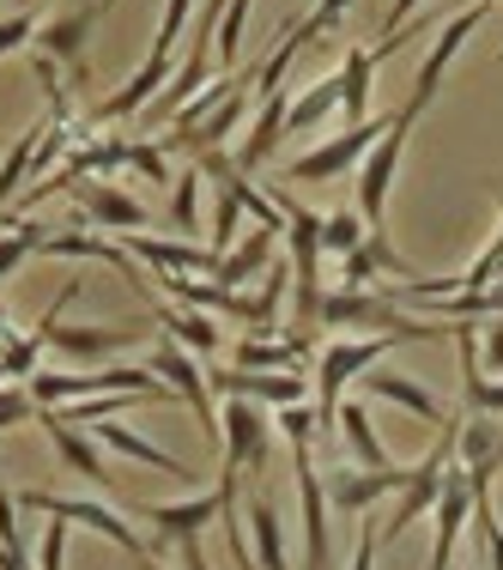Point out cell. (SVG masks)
<instances>
[{
  "mask_svg": "<svg viewBox=\"0 0 503 570\" xmlns=\"http://www.w3.org/2000/svg\"><path fill=\"white\" fill-rule=\"evenodd\" d=\"M43 134H49V116H43V121H31V128H24L19 140L7 146V158H0V207H7L12 195H19V183H31L37 153H43Z\"/></svg>",
  "mask_w": 503,
  "mask_h": 570,
  "instance_id": "obj_28",
  "label": "cell"
},
{
  "mask_svg": "<svg viewBox=\"0 0 503 570\" xmlns=\"http://www.w3.org/2000/svg\"><path fill=\"white\" fill-rule=\"evenodd\" d=\"M176 73V56H165V49H152L140 67H134V79L116 91V98H103L98 110H91V128H110V121H134V116H146V104L165 91V79Z\"/></svg>",
  "mask_w": 503,
  "mask_h": 570,
  "instance_id": "obj_14",
  "label": "cell"
},
{
  "mask_svg": "<svg viewBox=\"0 0 503 570\" xmlns=\"http://www.w3.org/2000/svg\"><path fill=\"white\" fill-rule=\"evenodd\" d=\"M170 225H176V230H200V165L176 176V195H170Z\"/></svg>",
  "mask_w": 503,
  "mask_h": 570,
  "instance_id": "obj_37",
  "label": "cell"
},
{
  "mask_svg": "<svg viewBox=\"0 0 503 570\" xmlns=\"http://www.w3.org/2000/svg\"><path fill=\"white\" fill-rule=\"evenodd\" d=\"M243 522H249V540H255V552H262V570H292V552H285V522H279V510L267 504L262 492H249L243 498Z\"/></svg>",
  "mask_w": 503,
  "mask_h": 570,
  "instance_id": "obj_26",
  "label": "cell"
},
{
  "mask_svg": "<svg viewBox=\"0 0 503 570\" xmlns=\"http://www.w3.org/2000/svg\"><path fill=\"white\" fill-rule=\"evenodd\" d=\"M376 49H346V61H339V110L346 121L358 128V121H371V98H376Z\"/></svg>",
  "mask_w": 503,
  "mask_h": 570,
  "instance_id": "obj_25",
  "label": "cell"
},
{
  "mask_svg": "<svg viewBox=\"0 0 503 570\" xmlns=\"http://www.w3.org/2000/svg\"><path fill=\"white\" fill-rule=\"evenodd\" d=\"M200 12V0H165V19H158V37H152V49H165V56H176V43H183V31H188V19Z\"/></svg>",
  "mask_w": 503,
  "mask_h": 570,
  "instance_id": "obj_39",
  "label": "cell"
},
{
  "mask_svg": "<svg viewBox=\"0 0 503 570\" xmlns=\"http://www.w3.org/2000/svg\"><path fill=\"white\" fill-rule=\"evenodd\" d=\"M448 461H455V425L443 431V443H437V450H425V455L413 461V468L401 473V492L388 498V510H383V515H376V540H383V547H394V540H401L406 528H413V522H425V515L437 510Z\"/></svg>",
  "mask_w": 503,
  "mask_h": 570,
  "instance_id": "obj_1",
  "label": "cell"
},
{
  "mask_svg": "<svg viewBox=\"0 0 503 570\" xmlns=\"http://www.w3.org/2000/svg\"><path fill=\"white\" fill-rule=\"evenodd\" d=\"M413 121H418V110H413V104H401V110L388 116V134L364 153V165H358V213H364V225H371V230H383V219H388V195H394V176H401Z\"/></svg>",
  "mask_w": 503,
  "mask_h": 570,
  "instance_id": "obj_4",
  "label": "cell"
},
{
  "mask_svg": "<svg viewBox=\"0 0 503 570\" xmlns=\"http://www.w3.org/2000/svg\"><path fill=\"white\" fill-rule=\"evenodd\" d=\"M339 110V73L334 79H322V86H309L304 98H292V116H285V134H309V128H322Z\"/></svg>",
  "mask_w": 503,
  "mask_h": 570,
  "instance_id": "obj_32",
  "label": "cell"
},
{
  "mask_svg": "<svg viewBox=\"0 0 503 570\" xmlns=\"http://www.w3.org/2000/svg\"><path fill=\"white\" fill-rule=\"evenodd\" d=\"M24 7H31V0H24Z\"/></svg>",
  "mask_w": 503,
  "mask_h": 570,
  "instance_id": "obj_52",
  "label": "cell"
},
{
  "mask_svg": "<svg viewBox=\"0 0 503 570\" xmlns=\"http://www.w3.org/2000/svg\"><path fill=\"white\" fill-rule=\"evenodd\" d=\"M37 413H43V406L31 401V389H24V383H0V431L37 425Z\"/></svg>",
  "mask_w": 503,
  "mask_h": 570,
  "instance_id": "obj_41",
  "label": "cell"
},
{
  "mask_svg": "<svg viewBox=\"0 0 503 570\" xmlns=\"http://www.w3.org/2000/svg\"><path fill=\"white\" fill-rule=\"evenodd\" d=\"M0 341H7V297H0Z\"/></svg>",
  "mask_w": 503,
  "mask_h": 570,
  "instance_id": "obj_48",
  "label": "cell"
},
{
  "mask_svg": "<svg viewBox=\"0 0 503 570\" xmlns=\"http://www.w3.org/2000/svg\"><path fill=\"white\" fill-rule=\"evenodd\" d=\"M358 389L364 395H376V401H394V406H406V413L413 419H425V425H443L448 419V406L431 395L425 383H418V376H401V371H383V364H376L371 376H358Z\"/></svg>",
  "mask_w": 503,
  "mask_h": 570,
  "instance_id": "obj_21",
  "label": "cell"
},
{
  "mask_svg": "<svg viewBox=\"0 0 503 570\" xmlns=\"http://www.w3.org/2000/svg\"><path fill=\"white\" fill-rule=\"evenodd\" d=\"M91 7H98V12H110V7H116V0H91Z\"/></svg>",
  "mask_w": 503,
  "mask_h": 570,
  "instance_id": "obj_49",
  "label": "cell"
},
{
  "mask_svg": "<svg viewBox=\"0 0 503 570\" xmlns=\"http://www.w3.org/2000/svg\"><path fill=\"white\" fill-rule=\"evenodd\" d=\"M207 389H219V395L230 401H262V406H297L309 401V383L297 371H213Z\"/></svg>",
  "mask_w": 503,
  "mask_h": 570,
  "instance_id": "obj_16",
  "label": "cell"
},
{
  "mask_svg": "<svg viewBox=\"0 0 503 570\" xmlns=\"http://www.w3.org/2000/svg\"><path fill=\"white\" fill-rule=\"evenodd\" d=\"M0 570H31V559H24V547H0Z\"/></svg>",
  "mask_w": 503,
  "mask_h": 570,
  "instance_id": "obj_47",
  "label": "cell"
},
{
  "mask_svg": "<svg viewBox=\"0 0 503 570\" xmlns=\"http://www.w3.org/2000/svg\"><path fill=\"white\" fill-rule=\"evenodd\" d=\"M134 262H146L158 279L165 274H219V255L213 243H188V237H152V230H134V237H116Z\"/></svg>",
  "mask_w": 503,
  "mask_h": 570,
  "instance_id": "obj_12",
  "label": "cell"
},
{
  "mask_svg": "<svg viewBox=\"0 0 503 570\" xmlns=\"http://www.w3.org/2000/svg\"><path fill=\"white\" fill-rule=\"evenodd\" d=\"M230 176H237V170H230ZM230 176L213 183V188H219V195H213V255H219V262L237 249V237H243V230H237L243 225V200H237V188H230Z\"/></svg>",
  "mask_w": 503,
  "mask_h": 570,
  "instance_id": "obj_34",
  "label": "cell"
},
{
  "mask_svg": "<svg viewBox=\"0 0 503 570\" xmlns=\"http://www.w3.org/2000/svg\"><path fill=\"white\" fill-rule=\"evenodd\" d=\"M497 67H503V49H497Z\"/></svg>",
  "mask_w": 503,
  "mask_h": 570,
  "instance_id": "obj_50",
  "label": "cell"
},
{
  "mask_svg": "<svg viewBox=\"0 0 503 570\" xmlns=\"http://www.w3.org/2000/svg\"><path fill=\"white\" fill-rule=\"evenodd\" d=\"M285 116H292V91H274V98H262V110L249 116V128H243V146H237V170H262L274 165L279 140H285Z\"/></svg>",
  "mask_w": 503,
  "mask_h": 570,
  "instance_id": "obj_18",
  "label": "cell"
},
{
  "mask_svg": "<svg viewBox=\"0 0 503 570\" xmlns=\"http://www.w3.org/2000/svg\"><path fill=\"white\" fill-rule=\"evenodd\" d=\"M98 19H103V12L91 7V0H79L73 12H61V19L37 24V49H43V56H56L67 73H86V31H91Z\"/></svg>",
  "mask_w": 503,
  "mask_h": 570,
  "instance_id": "obj_20",
  "label": "cell"
},
{
  "mask_svg": "<svg viewBox=\"0 0 503 570\" xmlns=\"http://www.w3.org/2000/svg\"><path fill=\"white\" fill-rule=\"evenodd\" d=\"M249 7H255V0H230V7L219 12V31H213V37H219V67L237 61V49H243V24H249Z\"/></svg>",
  "mask_w": 503,
  "mask_h": 570,
  "instance_id": "obj_38",
  "label": "cell"
},
{
  "mask_svg": "<svg viewBox=\"0 0 503 570\" xmlns=\"http://www.w3.org/2000/svg\"><path fill=\"white\" fill-rule=\"evenodd\" d=\"M134 406H158L152 395H91V401H67V406H49L61 425H103V419H121Z\"/></svg>",
  "mask_w": 503,
  "mask_h": 570,
  "instance_id": "obj_31",
  "label": "cell"
},
{
  "mask_svg": "<svg viewBox=\"0 0 503 570\" xmlns=\"http://www.w3.org/2000/svg\"><path fill=\"white\" fill-rule=\"evenodd\" d=\"M376 255H371V237H364V249H352V255H339V292H371L376 285Z\"/></svg>",
  "mask_w": 503,
  "mask_h": 570,
  "instance_id": "obj_40",
  "label": "cell"
},
{
  "mask_svg": "<svg viewBox=\"0 0 503 570\" xmlns=\"http://www.w3.org/2000/svg\"><path fill=\"white\" fill-rule=\"evenodd\" d=\"M91 431H98V443H103L110 455H128V461H140V468H158V473H170V480H195L183 455H170L165 443L140 438V431H134V425H121V419H103V425H91Z\"/></svg>",
  "mask_w": 503,
  "mask_h": 570,
  "instance_id": "obj_22",
  "label": "cell"
},
{
  "mask_svg": "<svg viewBox=\"0 0 503 570\" xmlns=\"http://www.w3.org/2000/svg\"><path fill=\"white\" fill-rule=\"evenodd\" d=\"M49 346L61 352L67 364H91V358H110V352L121 346H140V328H128V322H79V328H61L56 322V334H49Z\"/></svg>",
  "mask_w": 503,
  "mask_h": 570,
  "instance_id": "obj_19",
  "label": "cell"
},
{
  "mask_svg": "<svg viewBox=\"0 0 503 570\" xmlns=\"http://www.w3.org/2000/svg\"><path fill=\"white\" fill-rule=\"evenodd\" d=\"M292 473L297 504H304V570H328V485H322V468L309 461V443H292Z\"/></svg>",
  "mask_w": 503,
  "mask_h": 570,
  "instance_id": "obj_9",
  "label": "cell"
},
{
  "mask_svg": "<svg viewBox=\"0 0 503 570\" xmlns=\"http://www.w3.org/2000/svg\"><path fill=\"white\" fill-rule=\"evenodd\" d=\"M297 49H304V37H297V19H285L279 24V43L267 49L262 61H255V104L262 98H274V91H285V73H292V61H297Z\"/></svg>",
  "mask_w": 503,
  "mask_h": 570,
  "instance_id": "obj_29",
  "label": "cell"
},
{
  "mask_svg": "<svg viewBox=\"0 0 503 570\" xmlns=\"http://www.w3.org/2000/svg\"><path fill=\"white\" fill-rule=\"evenodd\" d=\"M364 237H371V225H364V213H358V207L322 213V249L352 255V249H364Z\"/></svg>",
  "mask_w": 503,
  "mask_h": 570,
  "instance_id": "obj_35",
  "label": "cell"
},
{
  "mask_svg": "<svg viewBox=\"0 0 503 570\" xmlns=\"http://www.w3.org/2000/svg\"><path fill=\"white\" fill-rule=\"evenodd\" d=\"M67 534H73V522H61V515H49V528H43V547H37V564H31V570H67Z\"/></svg>",
  "mask_w": 503,
  "mask_h": 570,
  "instance_id": "obj_43",
  "label": "cell"
},
{
  "mask_svg": "<svg viewBox=\"0 0 503 570\" xmlns=\"http://www.w3.org/2000/svg\"><path fill=\"white\" fill-rule=\"evenodd\" d=\"M230 358H237V371H297V358H304V346L292 341H262V334H249V341L230 346Z\"/></svg>",
  "mask_w": 503,
  "mask_h": 570,
  "instance_id": "obj_33",
  "label": "cell"
},
{
  "mask_svg": "<svg viewBox=\"0 0 503 570\" xmlns=\"http://www.w3.org/2000/svg\"><path fill=\"white\" fill-rule=\"evenodd\" d=\"M485 12H492L485 0H467V7L455 12V19H443V24H437V37H431V56H425V67H418V79H413V98H406L418 116H425L431 104H437V91H443V73L455 67V56H461V49H467V37L485 24Z\"/></svg>",
  "mask_w": 503,
  "mask_h": 570,
  "instance_id": "obj_6",
  "label": "cell"
},
{
  "mask_svg": "<svg viewBox=\"0 0 503 570\" xmlns=\"http://www.w3.org/2000/svg\"><path fill=\"white\" fill-rule=\"evenodd\" d=\"M43 237H49V225H37V219H0V279H12L24 262H31L37 249H43Z\"/></svg>",
  "mask_w": 503,
  "mask_h": 570,
  "instance_id": "obj_30",
  "label": "cell"
},
{
  "mask_svg": "<svg viewBox=\"0 0 503 570\" xmlns=\"http://www.w3.org/2000/svg\"><path fill=\"white\" fill-rule=\"evenodd\" d=\"M219 438H225V473H249V468H267V443H274V425H267L262 401H225L219 413Z\"/></svg>",
  "mask_w": 503,
  "mask_h": 570,
  "instance_id": "obj_8",
  "label": "cell"
},
{
  "mask_svg": "<svg viewBox=\"0 0 503 570\" xmlns=\"http://www.w3.org/2000/svg\"><path fill=\"white\" fill-rule=\"evenodd\" d=\"M473 528V485L461 473V461H448L443 473V498L431 510V570H448L455 564V540Z\"/></svg>",
  "mask_w": 503,
  "mask_h": 570,
  "instance_id": "obj_11",
  "label": "cell"
},
{
  "mask_svg": "<svg viewBox=\"0 0 503 570\" xmlns=\"http://www.w3.org/2000/svg\"><path fill=\"white\" fill-rule=\"evenodd\" d=\"M485 7H492V0H485Z\"/></svg>",
  "mask_w": 503,
  "mask_h": 570,
  "instance_id": "obj_51",
  "label": "cell"
},
{
  "mask_svg": "<svg viewBox=\"0 0 503 570\" xmlns=\"http://www.w3.org/2000/svg\"><path fill=\"white\" fill-rule=\"evenodd\" d=\"M37 425L49 431V443H56V455H61V468L67 473H79V480L91 485V492H110V450H103L98 438H86L79 425H61L56 413H37Z\"/></svg>",
  "mask_w": 503,
  "mask_h": 570,
  "instance_id": "obj_15",
  "label": "cell"
},
{
  "mask_svg": "<svg viewBox=\"0 0 503 570\" xmlns=\"http://www.w3.org/2000/svg\"><path fill=\"white\" fill-rule=\"evenodd\" d=\"M152 376L170 389L176 401L195 406V419H200V431H207V443L219 438V413H213V395H207V376H200V358H195V352H183L176 341H158V346H152ZM219 443H225V438H219Z\"/></svg>",
  "mask_w": 503,
  "mask_h": 570,
  "instance_id": "obj_10",
  "label": "cell"
},
{
  "mask_svg": "<svg viewBox=\"0 0 503 570\" xmlns=\"http://www.w3.org/2000/svg\"><path fill=\"white\" fill-rule=\"evenodd\" d=\"M43 346H49V341H37V334H7V341H0V371L31 383L37 364H43Z\"/></svg>",
  "mask_w": 503,
  "mask_h": 570,
  "instance_id": "obj_36",
  "label": "cell"
},
{
  "mask_svg": "<svg viewBox=\"0 0 503 570\" xmlns=\"http://www.w3.org/2000/svg\"><path fill=\"white\" fill-rule=\"evenodd\" d=\"M237 473H219V485L213 492H195V498H183V504H140V515L158 528V540L165 547H183V540H200V528L207 522H219L225 504L237 498Z\"/></svg>",
  "mask_w": 503,
  "mask_h": 570,
  "instance_id": "obj_7",
  "label": "cell"
},
{
  "mask_svg": "<svg viewBox=\"0 0 503 570\" xmlns=\"http://www.w3.org/2000/svg\"><path fill=\"white\" fill-rule=\"evenodd\" d=\"M480 364H485V376H497V383H503V316L480 322Z\"/></svg>",
  "mask_w": 503,
  "mask_h": 570,
  "instance_id": "obj_44",
  "label": "cell"
},
{
  "mask_svg": "<svg viewBox=\"0 0 503 570\" xmlns=\"http://www.w3.org/2000/svg\"><path fill=\"white\" fill-rule=\"evenodd\" d=\"M274 249H279L274 230H249V237H243L237 249H230L225 262H219V274H213V279H219L225 292H243V285L262 274V267H274Z\"/></svg>",
  "mask_w": 503,
  "mask_h": 570,
  "instance_id": "obj_27",
  "label": "cell"
},
{
  "mask_svg": "<svg viewBox=\"0 0 503 570\" xmlns=\"http://www.w3.org/2000/svg\"><path fill=\"white\" fill-rule=\"evenodd\" d=\"M401 473L406 468H339V473H322V485H328V510L376 515V504H388V498L401 492Z\"/></svg>",
  "mask_w": 503,
  "mask_h": 570,
  "instance_id": "obj_13",
  "label": "cell"
},
{
  "mask_svg": "<svg viewBox=\"0 0 503 570\" xmlns=\"http://www.w3.org/2000/svg\"><path fill=\"white\" fill-rule=\"evenodd\" d=\"M358 547H352V564L346 570H376V552H383V540H376V515H358Z\"/></svg>",
  "mask_w": 503,
  "mask_h": 570,
  "instance_id": "obj_45",
  "label": "cell"
},
{
  "mask_svg": "<svg viewBox=\"0 0 503 570\" xmlns=\"http://www.w3.org/2000/svg\"><path fill=\"white\" fill-rule=\"evenodd\" d=\"M73 200H79V213H86V225L121 230V237L146 230V219H152V213H146L128 188H116V183H73Z\"/></svg>",
  "mask_w": 503,
  "mask_h": 570,
  "instance_id": "obj_17",
  "label": "cell"
},
{
  "mask_svg": "<svg viewBox=\"0 0 503 570\" xmlns=\"http://www.w3.org/2000/svg\"><path fill=\"white\" fill-rule=\"evenodd\" d=\"M128 170L165 188V183H170V158H165V146H158V140H134V146H128Z\"/></svg>",
  "mask_w": 503,
  "mask_h": 570,
  "instance_id": "obj_42",
  "label": "cell"
},
{
  "mask_svg": "<svg viewBox=\"0 0 503 570\" xmlns=\"http://www.w3.org/2000/svg\"><path fill=\"white\" fill-rule=\"evenodd\" d=\"M158 322H165V341H176L183 352H195V358H219L225 352V328L213 309H176V304H158Z\"/></svg>",
  "mask_w": 503,
  "mask_h": 570,
  "instance_id": "obj_23",
  "label": "cell"
},
{
  "mask_svg": "<svg viewBox=\"0 0 503 570\" xmlns=\"http://www.w3.org/2000/svg\"><path fill=\"white\" fill-rule=\"evenodd\" d=\"M383 134H388V116H383V121H376V116L358 121V128L334 134V140H322V146H309L304 158H292V165H285V183H334V176L358 170L364 153H371Z\"/></svg>",
  "mask_w": 503,
  "mask_h": 570,
  "instance_id": "obj_5",
  "label": "cell"
},
{
  "mask_svg": "<svg viewBox=\"0 0 503 570\" xmlns=\"http://www.w3.org/2000/svg\"><path fill=\"white\" fill-rule=\"evenodd\" d=\"M19 504L24 510H37V515H61V522H79V528H91L98 540H110V547H121L140 570H158V552L146 547L140 534H134L128 522H121V510H110L103 498H61V492H19Z\"/></svg>",
  "mask_w": 503,
  "mask_h": 570,
  "instance_id": "obj_3",
  "label": "cell"
},
{
  "mask_svg": "<svg viewBox=\"0 0 503 570\" xmlns=\"http://www.w3.org/2000/svg\"><path fill=\"white\" fill-rule=\"evenodd\" d=\"M334 431H339V443L358 455V468H394L388 450H383V438H376V419H371V406H364V395H346V401H339Z\"/></svg>",
  "mask_w": 503,
  "mask_h": 570,
  "instance_id": "obj_24",
  "label": "cell"
},
{
  "mask_svg": "<svg viewBox=\"0 0 503 570\" xmlns=\"http://www.w3.org/2000/svg\"><path fill=\"white\" fill-rule=\"evenodd\" d=\"M394 346H406V341H394V334H364V341H328L322 346V371H316V419L322 425H334L346 389L358 383V376H371Z\"/></svg>",
  "mask_w": 503,
  "mask_h": 570,
  "instance_id": "obj_2",
  "label": "cell"
},
{
  "mask_svg": "<svg viewBox=\"0 0 503 570\" xmlns=\"http://www.w3.org/2000/svg\"><path fill=\"white\" fill-rule=\"evenodd\" d=\"M0 547H19V504H12V492H0Z\"/></svg>",
  "mask_w": 503,
  "mask_h": 570,
  "instance_id": "obj_46",
  "label": "cell"
}]
</instances>
